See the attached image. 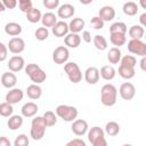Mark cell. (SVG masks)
<instances>
[{"label": "cell", "instance_id": "obj_1", "mask_svg": "<svg viewBox=\"0 0 146 146\" xmlns=\"http://www.w3.org/2000/svg\"><path fill=\"white\" fill-rule=\"evenodd\" d=\"M117 99V90L115 86L112 83H106L100 89V100L104 106H113L115 105Z\"/></svg>", "mask_w": 146, "mask_h": 146}, {"label": "cell", "instance_id": "obj_2", "mask_svg": "<svg viewBox=\"0 0 146 146\" xmlns=\"http://www.w3.org/2000/svg\"><path fill=\"white\" fill-rule=\"evenodd\" d=\"M25 73L26 75H29L31 81L34 82V84H40L47 79L46 72L38 64H33V63L27 64L25 66Z\"/></svg>", "mask_w": 146, "mask_h": 146}, {"label": "cell", "instance_id": "obj_3", "mask_svg": "<svg viewBox=\"0 0 146 146\" xmlns=\"http://www.w3.org/2000/svg\"><path fill=\"white\" fill-rule=\"evenodd\" d=\"M55 112L56 115L62 120H64L65 122H73L74 120H76V116L79 114L78 110L74 106H70V105H58Z\"/></svg>", "mask_w": 146, "mask_h": 146}, {"label": "cell", "instance_id": "obj_4", "mask_svg": "<svg viewBox=\"0 0 146 146\" xmlns=\"http://www.w3.org/2000/svg\"><path fill=\"white\" fill-rule=\"evenodd\" d=\"M46 128H47V125H46L42 116L34 117L31 122V130H30V135H31L32 139H34V140L42 139L44 136V132H46Z\"/></svg>", "mask_w": 146, "mask_h": 146}, {"label": "cell", "instance_id": "obj_5", "mask_svg": "<svg viewBox=\"0 0 146 146\" xmlns=\"http://www.w3.org/2000/svg\"><path fill=\"white\" fill-rule=\"evenodd\" d=\"M64 71L67 74V78L73 83H79L82 80V72L79 65L74 62H68L64 65Z\"/></svg>", "mask_w": 146, "mask_h": 146}, {"label": "cell", "instance_id": "obj_6", "mask_svg": "<svg viewBox=\"0 0 146 146\" xmlns=\"http://www.w3.org/2000/svg\"><path fill=\"white\" fill-rule=\"evenodd\" d=\"M128 50L137 56H146V43L143 40H138V39H130V41L128 42Z\"/></svg>", "mask_w": 146, "mask_h": 146}, {"label": "cell", "instance_id": "obj_7", "mask_svg": "<svg viewBox=\"0 0 146 146\" xmlns=\"http://www.w3.org/2000/svg\"><path fill=\"white\" fill-rule=\"evenodd\" d=\"M70 57V51L67 47L59 46L52 51V60L55 64H66Z\"/></svg>", "mask_w": 146, "mask_h": 146}, {"label": "cell", "instance_id": "obj_8", "mask_svg": "<svg viewBox=\"0 0 146 146\" xmlns=\"http://www.w3.org/2000/svg\"><path fill=\"white\" fill-rule=\"evenodd\" d=\"M7 48L13 54H21L25 49V41L19 36L11 38L7 44Z\"/></svg>", "mask_w": 146, "mask_h": 146}, {"label": "cell", "instance_id": "obj_9", "mask_svg": "<svg viewBox=\"0 0 146 146\" xmlns=\"http://www.w3.org/2000/svg\"><path fill=\"white\" fill-rule=\"evenodd\" d=\"M119 92H120V96H121L122 99L130 100L136 95V88L131 82H124V83H122L120 86Z\"/></svg>", "mask_w": 146, "mask_h": 146}, {"label": "cell", "instance_id": "obj_10", "mask_svg": "<svg viewBox=\"0 0 146 146\" xmlns=\"http://www.w3.org/2000/svg\"><path fill=\"white\" fill-rule=\"evenodd\" d=\"M7 66H8V68H9L10 72L16 73V72H19V71H22L24 68L25 60H24V58L22 56L16 55V56H13V57L9 58Z\"/></svg>", "mask_w": 146, "mask_h": 146}, {"label": "cell", "instance_id": "obj_11", "mask_svg": "<svg viewBox=\"0 0 146 146\" xmlns=\"http://www.w3.org/2000/svg\"><path fill=\"white\" fill-rule=\"evenodd\" d=\"M71 129H72V132L74 135H76V136H83L89 130L88 122L86 120H82V119H76V120H74L72 122Z\"/></svg>", "mask_w": 146, "mask_h": 146}, {"label": "cell", "instance_id": "obj_12", "mask_svg": "<svg viewBox=\"0 0 146 146\" xmlns=\"http://www.w3.org/2000/svg\"><path fill=\"white\" fill-rule=\"evenodd\" d=\"M23 97H24V92H23L22 89L13 88L6 94V103H8L10 105H14V104L19 103L23 99Z\"/></svg>", "mask_w": 146, "mask_h": 146}, {"label": "cell", "instance_id": "obj_13", "mask_svg": "<svg viewBox=\"0 0 146 146\" xmlns=\"http://www.w3.org/2000/svg\"><path fill=\"white\" fill-rule=\"evenodd\" d=\"M74 13H75V8L71 3H63L57 8V16L63 19L72 17L74 15Z\"/></svg>", "mask_w": 146, "mask_h": 146}, {"label": "cell", "instance_id": "obj_14", "mask_svg": "<svg viewBox=\"0 0 146 146\" xmlns=\"http://www.w3.org/2000/svg\"><path fill=\"white\" fill-rule=\"evenodd\" d=\"M52 34L57 38L66 36L68 34V24L65 21H57V23L51 27Z\"/></svg>", "mask_w": 146, "mask_h": 146}, {"label": "cell", "instance_id": "obj_15", "mask_svg": "<svg viewBox=\"0 0 146 146\" xmlns=\"http://www.w3.org/2000/svg\"><path fill=\"white\" fill-rule=\"evenodd\" d=\"M99 78V70L95 66H90L84 71V80L89 84H96Z\"/></svg>", "mask_w": 146, "mask_h": 146}, {"label": "cell", "instance_id": "obj_16", "mask_svg": "<svg viewBox=\"0 0 146 146\" xmlns=\"http://www.w3.org/2000/svg\"><path fill=\"white\" fill-rule=\"evenodd\" d=\"M1 83L5 88H8V89H13L16 83H17V76L15 73L13 72H5L2 75H1Z\"/></svg>", "mask_w": 146, "mask_h": 146}, {"label": "cell", "instance_id": "obj_17", "mask_svg": "<svg viewBox=\"0 0 146 146\" xmlns=\"http://www.w3.org/2000/svg\"><path fill=\"white\" fill-rule=\"evenodd\" d=\"M98 17L105 22H110L115 17V9L112 6H104L98 11Z\"/></svg>", "mask_w": 146, "mask_h": 146}, {"label": "cell", "instance_id": "obj_18", "mask_svg": "<svg viewBox=\"0 0 146 146\" xmlns=\"http://www.w3.org/2000/svg\"><path fill=\"white\" fill-rule=\"evenodd\" d=\"M21 112H22V115L25 116V117H32L36 114L38 112V105L33 102H29V103H25L22 108H21Z\"/></svg>", "mask_w": 146, "mask_h": 146}, {"label": "cell", "instance_id": "obj_19", "mask_svg": "<svg viewBox=\"0 0 146 146\" xmlns=\"http://www.w3.org/2000/svg\"><path fill=\"white\" fill-rule=\"evenodd\" d=\"M5 32L6 34L15 38L22 33V26L16 22H9L5 25Z\"/></svg>", "mask_w": 146, "mask_h": 146}, {"label": "cell", "instance_id": "obj_20", "mask_svg": "<svg viewBox=\"0 0 146 146\" xmlns=\"http://www.w3.org/2000/svg\"><path fill=\"white\" fill-rule=\"evenodd\" d=\"M84 27V21L81 17H75L72 18L71 22L68 23V31H71V33H79L82 31V29Z\"/></svg>", "mask_w": 146, "mask_h": 146}, {"label": "cell", "instance_id": "obj_21", "mask_svg": "<svg viewBox=\"0 0 146 146\" xmlns=\"http://www.w3.org/2000/svg\"><path fill=\"white\" fill-rule=\"evenodd\" d=\"M64 42L67 47L70 48H78L81 43V36L76 33H68L65 38H64Z\"/></svg>", "mask_w": 146, "mask_h": 146}, {"label": "cell", "instance_id": "obj_22", "mask_svg": "<svg viewBox=\"0 0 146 146\" xmlns=\"http://www.w3.org/2000/svg\"><path fill=\"white\" fill-rule=\"evenodd\" d=\"M116 71L112 65H104L99 71V76H102L106 81H111L115 78Z\"/></svg>", "mask_w": 146, "mask_h": 146}, {"label": "cell", "instance_id": "obj_23", "mask_svg": "<svg viewBox=\"0 0 146 146\" xmlns=\"http://www.w3.org/2000/svg\"><path fill=\"white\" fill-rule=\"evenodd\" d=\"M41 23H42V26L46 27V29L47 27H52L57 23V16L51 11L44 13L41 17Z\"/></svg>", "mask_w": 146, "mask_h": 146}, {"label": "cell", "instance_id": "obj_24", "mask_svg": "<svg viewBox=\"0 0 146 146\" xmlns=\"http://www.w3.org/2000/svg\"><path fill=\"white\" fill-rule=\"evenodd\" d=\"M26 95L29 98L33 99V100H36L41 97L42 95V89L39 84H30L27 88H26Z\"/></svg>", "mask_w": 146, "mask_h": 146}, {"label": "cell", "instance_id": "obj_25", "mask_svg": "<svg viewBox=\"0 0 146 146\" xmlns=\"http://www.w3.org/2000/svg\"><path fill=\"white\" fill-rule=\"evenodd\" d=\"M119 75L125 80H130L135 76L136 74V71H135V67H129V66H123V65H120L119 66Z\"/></svg>", "mask_w": 146, "mask_h": 146}, {"label": "cell", "instance_id": "obj_26", "mask_svg": "<svg viewBox=\"0 0 146 146\" xmlns=\"http://www.w3.org/2000/svg\"><path fill=\"white\" fill-rule=\"evenodd\" d=\"M23 124V116L22 115H11L8 119L7 125L10 130H17Z\"/></svg>", "mask_w": 146, "mask_h": 146}, {"label": "cell", "instance_id": "obj_27", "mask_svg": "<svg viewBox=\"0 0 146 146\" xmlns=\"http://www.w3.org/2000/svg\"><path fill=\"white\" fill-rule=\"evenodd\" d=\"M128 33H129V36H130L131 39L141 40V38H143L144 34H145V29H144L143 26H140V25H132V26L129 29Z\"/></svg>", "mask_w": 146, "mask_h": 146}, {"label": "cell", "instance_id": "obj_28", "mask_svg": "<svg viewBox=\"0 0 146 146\" xmlns=\"http://www.w3.org/2000/svg\"><path fill=\"white\" fill-rule=\"evenodd\" d=\"M121 50L120 48H116V47H113L110 49L108 54H107V60L111 63V64H117L120 60H121Z\"/></svg>", "mask_w": 146, "mask_h": 146}, {"label": "cell", "instance_id": "obj_29", "mask_svg": "<svg viewBox=\"0 0 146 146\" xmlns=\"http://www.w3.org/2000/svg\"><path fill=\"white\" fill-rule=\"evenodd\" d=\"M110 40L116 48H120L121 46H123L127 42V35L121 34V33H111Z\"/></svg>", "mask_w": 146, "mask_h": 146}, {"label": "cell", "instance_id": "obj_30", "mask_svg": "<svg viewBox=\"0 0 146 146\" xmlns=\"http://www.w3.org/2000/svg\"><path fill=\"white\" fill-rule=\"evenodd\" d=\"M88 140L92 144L96 139H98L99 137H103L105 135L104 130L100 128V127H92L90 130H88Z\"/></svg>", "mask_w": 146, "mask_h": 146}, {"label": "cell", "instance_id": "obj_31", "mask_svg": "<svg viewBox=\"0 0 146 146\" xmlns=\"http://www.w3.org/2000/svg\"><path fill=\"white\" fill-rule=\"evenodd\" d=\"M41 17H42V14H41V11H40V9H38V8H32V9H30L27 13H26V18H27V21L30 22V23H38V22H40L41 21Z\"/></svg>", "mask_w": 146, "mask_h": 146}, {"label": "cell", "instance_id": "obj_32", "mask_svg": "<svg viewBox=\"0 0 146 146\" xmlns=\"http://www.w3.org/2000/svg\"><path fill=\"white\" fill-rule=\"evenodd\" d=\"M104 132H106V133H107L108 136H111V137L116 136V135L120 132V125H119V123L115 122V121H110V122H107L106 125H105Z\"/></svg>", "mask_w": 146, "mask_h": 146}, {"label": "cell", "instance_id": "obj_33", "mask_svg": "<svg viewBox=\"0 0 146 146\" xmlns=\"http://www.w3.org/2000/svg\"><path fill=\"white\" fill-rule=\"evenodd\" d=\"M123 13L128 16H135L138 11V5L135 1H128L123 5Z\"/></svg>", "mask_w": 146, "mask_h": 146}, {"label": "cell", "instance_id": "obj_34", "mask_svg": "<svg viewBox=\"0 0 146 146\" xmlns=\"http://www.w3.org/2000/svg\"><path fill=\"white\" fill-rule=\"evenodd\" d=\"M128 27L123 22H115L110 26V33H121L127 34Z\"/></svg>", "mask_w": 146, "mask_h": 146}, {"label": "cell", "instance_id": "obj_35", "mask_svg": "<svg viewBox=\"0 0 146 146\" xmlns=\"http://www.w3.org/2000/svg\"><path fill=\"white\" fill-rule=\"evenodd\" d=\"M92 42H94V46L96 47V49L98 50H105L107 48V40L105 39L104 35H95L94 39H92Z\"/></svg>", "mask_w": 146, "mask_h": 146}, {"label": "cell", "instance_id": "obj_36", "mask_svg": "<svg viewBox=\"0 0 146 146\" xmlns=\"http://www.w3.org/2000/svg\"><path fill=\"white\" fill-rule=\"evenodd\" d=\"M43 117V121L46 123L47 127H52L57 123V115L52 112V111H47L44 112V114L42 115Z\"/></svg>", "mask_w": 146, "mask_h": 146}, {"label": "cell", "instance_id": "obj_37", "mask_svg": "<svg viewBox=\"0 0 146 146\" xmlns=\"http://www.w3.org/2000/svg\"><path fill=\"white\" fill-rule=\"evenodd\" d=\"M13 112H14V108H13V105L3 102L0 104V115L3 116V117H9L13 115Z\"/></svg>", "mask_w": 146, "mask_h": 146}, {"label": "cell", "instance_id": "obj_38", "mask_svg": "<svg viewBox=\"0 0 146 146\" xmlns=\"http://www.w3.org/2000/svg\"><path fill=\"white\" fill-rule=\"evenodd\" d=\"M120 65H123V66H129V67H135L136 64H137V59L135 56L132 55H125L123 57H121V60H120Z\"/></svg>", "mask_w": 146, "mask_h": 146}, {"label": "cell", "instance_id": "obj_39", "mask_svg": "<svg viewBox=\"0 0 146 146\" xmlns=\"http://www.w3.org/2000/svg\"><path fill=\"white\" fill-rule=\"evenodd\" d=\"M34 35H35L36 40L43 41V40H47V39H48V36H49V31H48V29L41 26V27H38V29L35 30Z\"/></svg>", "mask_w": 146, "mask_h": 146}, {"label": "cell", "instance_id": "obj_40", "mask_svg": "<svg viewBox=\"0 0 146 146\" xmlns=\"http://www.w3.org/2000/svg\"><path fill=\"white\" fill-rule=\"evenodd\" d=\"M29 144H30L29 137L24 133L18 135L14 140V146H29Z\"/></svg>", "mask_w": 146, "mask_h": 146}, {"label": "cell", "instance_id": "obj_41", "mask_svg": "<svg viewBox=\"0 0 146 146\" xmlns=\"http://www.w3.org/2000/svg\"><path fill=\"white\" fill-rule=\"evenodd\" d=\"M18 7H19L21 11H23V13H25V14H26L30 9L33 8L31 0H19V1H18Z\"/></svg>", "mask_w": 146, "mask_h": 146}, {"label": "cell", "instance_id": "obj_42", "mask_svg": "<svg viewBox=\"0 0 146 146\" xmlns=\"http://www.w3.org/2000/svg\"><path fill=\"white\" fill-rule=\"evenodd\" d=\"M104 21L102 18H99L98 16H94L91 19H90V25L95 29V30H100L104 27Z\"/></svg>", "mask_w": 146, "mask_h": 146}, {"label": "cell", "instance_id": "obj_43", "mask_svg": "<svg viewBox=\"0 0 146 146\" xmlns=\"http://www.w3.org/2000/svg\"><path fill=\"white\" fill-rule=\"evenodd\" d=\"M43 6L47 9H56L59 7V0H43Z\"/></svg>", "mask_w": 146, "mask_h": 146}, {"label": "cell", "instance_id": "obj_44", "mask_svg": "<svg viewBox=\"0 0 146 146\" xmlns=\"http://www.w3.org/2000/svg\"><path fill=\"white\" fill-rule=\"evenodd\" d=\"M8 56V48L6 44H3L2 42H0V62H3L7 59Z\"/></svg>", "mask_w": 146, "mask_h": 146}, {"label": "cell", "instance_id": "obj_45", "mask_svg": "<svg viewBox=\"0 0 146 146\" xmlns=\"http://www.w3.org/2000/svg\"><path fill=\"white\" fill-rule=\"evenodd\" d=\"M65 146H87L86 145V141L80 139V138H74L72 140H70Z\"/></svg>", "mask_w": 146, "mask_h": 146}, {"label": "cell", "instance_id": "obj_46", "mask_svg": "<svg viewBox=\"0 0 146 146\" xmlns=\"http://www.w3.org/2000/svg\"><path fill=\"white\" fill-rule=\"evenodd\" d=\"M2 5L5 6L6 9H14L18 5V2L16 0H3L2 1Z\"/></svg>", "mask_w": 146, "mask_h": 146}, {"label": "cell", "instance_id": "obj_47", "mask_svg": "<svg viewBox=\"0 0 146 146\" xmlns=\"http://www.w3.org/2000/svg\"><path fill=\"white\" fill-rule=\"evenodd\" d=\"M92 146H107V140L105 139V137H99L98 139H96L92 143Z\"/></svg>", "mask_w": 146, "mask_h": 146}, {"label": "cell", "instance_id": "obj_48", "mask_svg": "<svg viewBox=\"0 0 146 146\" xmlns=\"http://www.w3.org/2000/svg\"><path fill=\"white\" fill-rule=\"evenodd\" d=\"M82 40L84 42H87V43L91 42V34H90L89 31H83L82 32Z\"/></svg>", "mask_w": 146, "mask_h": 146}, {"label": "cell", "instance_id": "obj_49", "mask_svg": "<svg viewBox=\"0 0 146 146\" xmlns=\"http://www.w3.org/2000/svg\"><path fill=\"white\" fill-rule=\"evenodd\" d=\"M0 146H11V143L7 137L1 136L0 137Z\"/></svg>", "mask_w": 146, "mask_h": 146}, {"label": "cell", "instance_id": "obj_50", "mask_svg": "<svg viewBox=\"0 0 146 146\" xmlns=\"http://www.w3.org/2000/svg\"><path fill=\"white\" fill-rule=\"evenodd\" d=\"M139 21H140V26H145L146 25V13H143L139 17Z\"/></svg>", "mask_w": 146, "mask_h": 146}, {"label": "cell", "instance_id": "obj_51", "mask_svg": "<svg viewBox=\"0 0 146 146\" xmlns=\"http://www.w3.org/2000/svg\"><path fill=\"white\" fill-rule=\"evenodd\" d=\"M140 68L143 71H146V56L141 57V59H140Z\"/></svg>", "mask_w": 146, "mask_h": 146}, {"label": "cell", "instance_id": "obj_52", "mask_svg": "<svg viewBox=\"0 0 146 146\" xmlns=\"http://www.w3.org/2000/svg\"><path fill=\"white\" fill-rule=\"evenodd\" d=\"M6 10V8H5V6L2 5V1H0V13H2V11H5Z\"/></svg>", "mask_w": 146, "mask_h": 146}, {"label": "cell", "instance_id": "obj_53", "mask_svg": "<svg viewBox=\"0 0 146 146\" xmlns=\"http://www.w3.org/2000/svg\"><path fill=\"white\" fill-rule=\"evenodd\" d=\"M140 5L143 6V8H145V7H146V5H145V1H144V0H141V1H140Z\"/></svg>", "mask_w": 146, "mask_h": 146}, {"label": "cell", "instance_id": "obj_54", "mask_svg": "<svg viewBox=\"0 0 146 146\" xmlns=\"http://www.w3.org/2000/svg\"><path fill=\"white\" fill-rule=\"evenodd\" d=\"M122 146H132L131 144H124V145H122Z\"/></svg>", "mask_w": 146, "mask_h": 146}]
</instances>
